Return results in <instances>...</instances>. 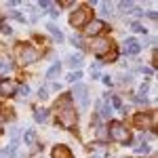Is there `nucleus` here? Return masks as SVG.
Masks as SVG:
<instances>
[{
    "mask_svg": "<svg viewBox=\"0 0 158 158\" xmlns=\"http://www.w3.org/2000/svg\"><path fill=\"white\" fill-rule=\"evenodd\" d=\"M74 97L80 99V108H82V110L89 108V89H86L85 85L74 86Z\"/></svg>",
    "mask_w": 158,
    "mask_h": 158,
    "instance_id": "obj_4",
    "label": "nucleus"
},
{
    "mask_svg": "<svg viewBox=\"0 0 158 158\" xmlns=\"http://www.w3.org/2000/svg\"><path fill=\"white\" fill-rule=\"evenodd\" d=\"M38 6L47 11V9H51V2H49V0H40V2H38Z\"/></svg>",
    "mask_w": 158,
    "mask_h": 158,
    "instance_id": "obj_22",
    "label": "nucleus"
},
{
    "mask_svg": "<svg viewBox=\"0 0 158 158\" xmlns=\"http://www.w3.org/2000/svg\"><path fill=\"white\" fill-rule=\"evenodd\" d=\"M23 141L25 143H34V131H32V129H27L23 133Z\"/></svg>",
    "mask_w": 158,
    "mask_h": 158,
    "instance_id": "obj_17",
    "label": "nucleus"
},
{
    "mask_svg": "<svg viewBox=\"0 0 158 158\" xmlns=\"http://www.w3.org/2000/svg\"><path fill=\"white\" fill-rule=\"evenodd\" d=\"M108 131H110V137H112L114 141H120V143L131 141V135H129V131H127V127L120 124V122H112Z\"/></svg>",
    "mask_w": 158,
    "mask_h": 158,
    "instance_id": "obj_1",
    "label": "nucleus"
},
{
    "mask_svg": "<svg viewBox=\"0 0 158 158\" xmlns=\"http://www.w3.org/2000/svg\"><path fill=\"white\" fill-rule=\"evenodd\" d=\"M91 17V11L89 9H80V11H74L70 15V25L72 27H80V25L86 23V19Z\"/></svg>",
    "mask_w": 158,
    "mask_h": 158,
    "instance_id": "obj_3",
    "label": "nucleus"
},
{
    "mask_svg": "<svg viewBox=\"0 0 158 158\" xmlns=\"http://www.w3.org/2000/svg\"><path fill=\"white\" fill-rule=\"evenodd\" d=\"M133 15L135 17H141V15H146V13L141 11V9H133Z\"/></svg>",
    "mask_w": 158,
    "mask_h": 158,
    "instance_id": "obj_30",
    "label": "nucleus"
},
{
    "mask_svg": "<svg viewBox=\"0 0 158 158\" xmlns=\"http://www.w3.org/2000/svg\"><path fill=\"white\" fill-rule=\"evenodd\" d=\"M148 17H150L152 21H156V13H154V11H150V13H148Z\"/></svg>",
    "mask_w": 158,
    "mask_h": 158,
    "instance_id": "obj_31",
    "label": "nucleus"
},
{
    "mask_svg": "<svg viewBox=\"0 0 158 158\" xmlns=\"http://www.w3.org/2000/svg\"><path fill=\"white\" fill-rule=\"evenodd\" d=\"M141 51V44L135 40V38H129L127 42H124V47H122V53H127V55H137Z\"/></svg>",
    "mask_w": 158,
    "mask_h": 158,
    "instance_id": "obj_6",
    "label": "nucleus"
},
{
    "mask_svg": "<svg viewBox=\"0 0 158 158\" xmlns=\"http://www.w3.org/2000/svg\"><path fill=\"white\" fill-rule=\"evenodd\" d=\"M106 27V23L103 21H99V19H95V21H91V23H86V34H91V36H97L99 32Z\"/></svg>",
    "mask_w": 158,
    "mask_h": 158,
    "instance_id": "obj_9",
    "label": "nucleus"
},
{
    "mask_svg": "<svg viewBox=\"0 0 158 158\" xmlns=\"http://www.w3.org/2000/svg\"><path fill=\"white\" fill-rule=\"evenodd\" d=\"M99 6H101V13H103V15H112V6H110V2H101V4H99Z\"/></svg>",
    "mask_w": 158,
    "mask_h": 158,
    "instance_id": "obj_19",
    "label": "nucleus"
},
{
    "mask_svg": "<svg viewBox=\"0 0 158 158\" xmlns=\"http://www.w3.org/2000/svg\"><path fill=\"white\" fill-rule=\"evenodd\" d=\"M101 80H103V85H106V86H112V82H114V80H112V76H103Z\"/></svg>",
    "mask_w": 158,
    "mask_h": 158,
    "instance_id": "obj_26",
    "label": "nucleus"
},
{
    "mask_svg": "<svg viewBox=\"0 0 158 158\" xmlns=\"http://www.w3.org/2000/svg\"><path fill=\"white\" fill-rule=\"evenodd\" d=\"M68 65H72V68H80L82 65V55L80 53H74L68 57Z\"/></svg>",
    "mask_w": 158,
    "mask_h": 158,
    "instance_id": "obj_12",
    "label": "nucleus"
},
{
    "mask_svg": "<svg viewBox=\"0 0 158 158\" xmlns=\"http://www.w3.org/2000/svg\"><path fill=\"white\" fill-rule=\"evenodd\" d=\"M47 30H49V34L55 38L57 42H63V40H65V36H63V34L59 32V27H57L55 23H49V25H47Z\"/></svg>",
    "mask_w": 158,
    "mask_h": 158,
    "instance_id": "obj_10",
    "label": "nucleus"
},
{
    "mask_svg": "<svg viewBox=\"0 0 158 158\" xmlns=\"http://www.w3.org/2000/svg\"><path fill=\"white\" fill-rule=\"evenodd\" d=\"M15 91H17V85L13 80H9V78H2L0 80V95L2 97H11Z\"/></svg>",
    "mask_w": 158,
    "mask_h": 158,
    "instance_id": "obj_5",
    "label": "nucleus"
},
{
    "mask_svg": "<svg viewBox=\"0 0 158 158\" xmlns=\"http://www.w3.org/2000/svg\"><path fill=\"white\" fill-rule=\"evenodd\" d=\"M135 154H150V146L148 143H139L135 148Z\"/></svg>",
    "mask_w": 158,
    "mask_h": 158,
    "instance_id": "obj_16",
    "label": "nucleus"
},
{
    "mask_svg": "<svg viewBox=\"0 0 158 158\" xmlns=\"http://www.w3.org/2000/svg\"><path fill=\"white\" fill-rule=\"evenodd\" d=\"M53 158H72V152L65 146H57L53 150Z\"/></svg>",
    "mask_w": 158,
    "mask_h": 158,
    "instance_id": "obj_11",
    "label": "nucleus"
},
{
    "mask_svg": "<svg viewBox=\"0 0 158 158\" xmlns=\"http://www.w3.org/2000/svg\"><path fill=\"white\" fill-rule=\"evenodd\" d=\"M118 6H120V9H133V2H129V0H122Z\"/></svg>",
    "mask_w": 158,
    "mask_h": 158,
    "instance_id": "obj_23",
    "label": "nucleus"
},
{
    "mask_svg": "<svg viewBox=\"0 0 158 158\" xmlns=\"http://www.w3.org/2000/svg\"><path fill=\"white\" fill-rule=\"evenodd\" d=\"M0 30H2L4 34H11V27H9V25H6V23H2V25H0Z\"/></svg>",
    "mask_w": 158,
    "mask_h": 158,
    "instance_id": "obj_29",
    "label": "nucleus"
},
{
    "mask_svg": "<svg viewBox=\"0 0 158 158\" xmlns=\"http://www.w3.org/2000/svg\"><path fill=\"white\" fill-rule=\"evenodd\" d=\"M110 116H112V108L110 106H103L101 108V118H110Z\"/></svg>",
    "mask_w": 158,
    "mask_h": 158,
    "instance_id": "obj_20",
    "label": "nucleus"
},
{
    "mask_svg": "<svg viewBox=\"0 0 158 158\" xmlns=\"http://www.w3.org/2000/svg\"><path fill=\"white\" fill-rule=\"evenodd\" d=\"M47 114H49L47 110H42V108H36V110H34V118H36V122H47V118H49Z\"/></svg>",
    "mask_w": 158,
    "mask_h": 158,
    "instance_id": "obj_13",
    "label": "nucleus"
},
{
    "mask_svg": "<svg viewBox=\"0 0 158 158\" xmlns=\"http://www.w3.org/2000/svg\"><path fill=\"white\" fill-rule=\"evenodd\" d=\"M112 106H114V108H118V110H120V108H122L120 99H118V97H112Z\"/></svg>",
    "mask_w": 158,
    "mask_h": 158,
    "instance_id": "obj_25",
    "label": "nucleus"
},
{
    "mask_svg": "<svg viewBox=\"0 0 158 158\" xmlns=\"http://www.w3.org/2000/svg\"><path fill=\"white\" fill-rule=\"evenodd\" d=\"M0 158H15V150H13V148H4V150H0Z\"/></svg>",
    "mask_w": 158,
    "mask_h": 158,
    "instance_id": "obj_15",
    "label": "nucleus"
},
{
    "mask_svg": "<svg viewBox=\"0 0 158 158\" xmlns=\"http://www.w3.org/2000/svg\"><path fill=\"white\" fill-rule=\"evenodd\" d=\"M49 15L55 19V17H59V11H57V9H49Z\"/></svg>",
    "mask_w": 158,
    "mask_h": 158,
    "instance_id": "obj_28",
    "label": "nucleus"
},
{
    "mask_svg": "<svg viewBox=\"0 0 158 158\" xmlns=\"http://www.w3.org/2000/svg\"><path fill=\"white\" fill-rule=\"evenodd\" d=\"M59 72H61V63H55V65H51L49 72H47V80H51L53 76H57Z\"/></svg>",
    "mask_w": 158,
    "mask_h": 158,
    "instance_id": "obj_14",
    "label": "nucleus"
},
{
    "mask_svg": "<svg viewBox=\"0 0 158 158\" xmlns=\"http://www.w3.org/2000/svg\"><path fill=\"white\" fill-rule=\"evenodd\" d=\"M133 30H135V32H139V34H148V30L143 27V25H139V23H133Z\"/></svg>",
    "mask_w": 158,
    "mask_h": 158,
    "instance_id": "obj_21",
    "label": "nucleus"
},
{
    "mask_svg": "<svg viewBox=\"0 0 158 158\" xmlns=\"http://www.w3.org/2000/svg\"><path fill=\"white\" fill-rule=\"evenodd\" d=\"M38 57H40V55H38V51L34 49V47H25L23 53H21V61H23V63H34Z\"/></svg>",
    "mask_w": 158,
    "mask_h": 158,
    "instance_id": "obj_7",
    "label": "nucleus"
},
{
    "mask_svg": "<svg viewBox=\"0 0 158 158\" xmlns=\"http://www.w3.org/2000/svg\"><path fill=\"white\" fill-rule=\"evenodd\" d=\"M110 47H112V44H110V40H106V38H95V42H93V51H95V55H103Z\"/></svg>",
    "mask_w": 158,
    "mask_h": 158,
    "instance_id": "obj_8",
    "label": "nucleus"
},
{
    "mask_svg": "<svg viewBox=\"0 0 158 158\" xmlns=\"http://www.w3.org/2000/svg\"><path fill=\"white\" fill-rule=\"evenodd\" d=\"M80 78H82L80 72H70L68 74V82H76V80H80Z\"/></svg>",
    "mask_w": 158,
    "mask_h": 158,
    "instance_id": "obj_18",
    "label": "nucleus"
},
{
    "mask_svg": "<svg viewBox=\"0 0 158 158\" xmlns=\"http://www.w3.org/2000/svg\"><path fill=\"white\" fill-rule=\"evenodd\" d=\"M47 95H49V91H47V89L42 86V89L38 91V97H40V99H47Z\"/></svg>",
    "mask_w": 158,
    "mask_h": 158,
    "instance_id": "obj_24",
    "label": "nucleus"
},
{
    "mask_svg": "<svg viewBox=\"0 0 158 158\" xmlns=\"http://www.w3.org/2000/svg\"><path fill=\"white\" fill-rule=\"evenodd\" d=\"M59 122H61V127H65V129H74L76 122H78V114H76L70 106H65V108L59 112Z\"/></svg>",
    "mask_w": 158,
    "mask_h": 158,
    "instance_id": "obj_2",
    "label": "nucleus"
},
{
    "mask_svg": "<svg viewBox=\"0 0 158 158\" xmlns=\"http://www.w3.org/2000/svg\"><path fill=\"white\" fill-rule=\"evenodd\" d=\"M19 93H21V95H30V86H21V89H19Z\"/></svg>",
    "mask_w": 158,
    "mask_h": 158,
    "instance_id": "obj_27",
    "label": "nucleus"
}]
</instances>
